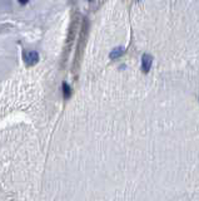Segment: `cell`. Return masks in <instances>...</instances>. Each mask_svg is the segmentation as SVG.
<instances>
[{
    "label": "cell",
    "mask_w": 199,
    "mask_h": 201,
    "mask_svg": "<svg viewBox=\"0 0 199 201\" xmlns=\"http://www.w3.org/2000/svg\"><path fill=\"white\" fill-rule=\"evenodd\" d=\"M24 60H25L26 64L29 65H34L35 63H38L39 60V54L36 53L35 50H30V52H24Z\"/></svg>",
    "instance_id": "6da1fadb"
},
{
    "label": "cell",
    "mask_w": 199,
    "mask_h": 201,
    "mask_svg": "<svg viewBox=\"0 0 199 201\" xmlns=\"http://www.w3.org/2000/svg\"><path fill=\"white\" fill-rule=\"evenodd\" d=\"M152 62H153V58L152 55L149 54H144L143 58H142V71L144 73H148L152 68Z\"/></svg>",
    "instance_id": "7a4b0ae2"
},
{
    "label": "cell",
    "mask_w": 199,
    "mask_h": 201,
    "mask_svg": "<svg viewBox=\"0 0 199 201\" xmlns=\"http://www.w3.org/2000/svg\"><path fill=\"white\" fill-rule=\"evenodd\" d=\"M124 48H115V49H113L112 52H110V54H109V57H110V59H116L118 57H120V55L124 53Z\"/></svg>",
    "instance_id": "3957f363"
},
{
    "label": "cell",
    "mask_w": 199,
    "mask_h": 201,
    "mask_svg": "<svg viewBox=\"0 0 199 201\" xmlns=\"http://www.w3.org/2000/svg\"><path fill=\"white\" fill-rule=\"evenodd\" d=\"M63 91H64V97H65V98H68V97L70 96V88H69V86H68L67 83H64V84H63Z\"/></svg>",
    "instance_id": "277c9868"
},
{
    "label": "cell",
    "mask_w": 199,
    "mask_h": 201,
    "mask_svg": "<svg viewBox=\"0 0 199 201\" xmlns=\"http://www.w3.org/2000/svg\"><path fill=\"white\" fill-rule=\"evenodd\" d=\"M28 1H29V0H19V3H20V4H22V5L26 4V3H28Z\"/></svg>",
    "instance_id": "5b68a950"
},
{
    "label": "cell",
    "mask_w": 199,
    "mask_h": 201,
    "mask_svg": "<svg viewBox=\"0 0 199 201\" xmlns=\"http://www.w3.org/2000/svg\"><path fill=\"white\" fill-rule=\"evenodd\" d=\"M89 1H91V0H89Z\"/></svg>",
    "instance_id": "8992f818"
}]
</instances>
